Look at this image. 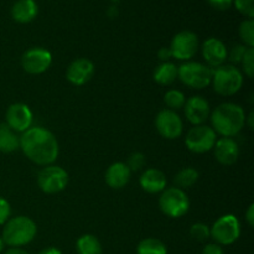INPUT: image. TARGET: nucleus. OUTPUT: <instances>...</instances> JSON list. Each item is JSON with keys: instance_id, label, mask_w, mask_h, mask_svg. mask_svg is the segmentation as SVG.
<instances>
[{"instance_id": "obj_13", "label": "nucleus", "mask_w": 254, "mask_h": 254, "mask_svg": "<svg viewBox=\"0 0 254 254\" xmlns=\"http://www.w3.org/2000/svg\"><path fill=\"white\" fill-rule=\"evenodd\" d=\"M32 112L29 106L24 103H14L6 109L5 113V124L15 133H24L31 128Z\"/></svg>"}, {"instance_id": "obj_12", "label": "nucleus", "mask_w": 254, "mask_h": 254, "mask_svg": "<svg viewBox=\"0 0 254 254\" xmlns=\"http://www.w3.org/2000/svg\"><path fill=\"white\" fill-rule=\"evenodd\" d=\"M155 127L158 133L169 140L178 139L184 130L183 119L171 109H163L159 112L155 118Z\"/></svg>"}, {"instance_id": "obj_25", "label": "nucleus", "mask_w": 254, "mask_h": 254, "mask_svg": "<svg viewBox=\"0 0 254 254\" xmlns=\"http://www.w3.org/2000/svg\"><path fill=\"white\" fill-rule=\"evenodd\" d=\"M136 254H168V248L156 238H145L136 247Z\"/></svg>"}, {"instance_id": "obj_1", "label": "nucleus", "mask_w": 254, "mask_h": 254, "mask_svg": "<svg viewBox=\"0 0 254 254\" xmlns=\"http://www.w3.org/2000/svg\"><path fill=\"white\" fill-rule=\"evenodd\" d=\"M20 149L29 160L40 166L52 165L59 158L56 136L42 127H31L20 136Z\"/></svg>"}, {"instance_id": "obj_34", "label": "nucleus", "mask_w": 254, "mask_h": 254, "mask_svg": "<svg viewBox=\"0 0 254 254\" xmlns=\"http://www.w3.org/2000/svg\"><path fill=\"white\" fill-rule=\"evenodd\" d=\"M208 4L217 10H227L232 6L233 0H207Z\"/></svg>"}, {"instance_id": "obj_24", "label": "nucleus", "mask_w": 254, "mask_h": 254, "mask_svg": "<svg viewBox=\"0 0 254 254\" xmlns=\"http://www.w3.org/2000/svg\"><path fill=\"white\" fill-rule=\"evenodd\" d=\"M198 180V171L193 168H184L179 171L174 178V183H175L176 188L181 189H189L191 186L195 185Z\"/></svg>"}, {"instance_id": "obj_16", "label": "nucleus", "mask_w": 254, "mask_h": 254, "mask_svg": "<svg viewBox=\"0 0 254 254\" xmlns=\"http://www.w3.org/2000/svg\"><path fill=\"white\" fill-rule=\"evenodd\" d=\"M227 47L216 37H210L202 44V56L210 68L222 66L227 60Z\"/></svg>"}, {"instance_id": "obj_6", "label": "nucleus", "mask_w": 254, "mask_h": 254, "mask_svg": "<svg viewBox=\"0 0 254 254\" xmlns=\"http://www.w3.org/2000/svg\"><path fill=\"white\" fill-rule=\"evenodd\" d=\"M159 207L168 217L180 218L189 212L190 200L181 189L169 188L161 192L159 197Z\"/></svg>"}, {"instance_id": "obj_17", "label": "nucleus", "mask_w": 254, "mask_h": 254, "mask_svg": "<svg viewBox=\"0 0 254 254\" xmlns=\"http://www.w3.org/2000/svg\"><path fill=\"white\" fill-rule=\"evenodd\" d=\"M213 154L216 160L222 165H233L240 158V146L232 138L217 139L213 146Z\"/></svg>"}, {"instance_id": "obj_26", "label": "nucleus", "mask_w": 254, "mask_h": 254, "mask_svg": "<svg viewBox=\"0 0 254 254\" xmlns=\"http://www.w3.org/2000/svg\"><path fill=\"white\" fill-rule=\"evenodd\" d=\"M185 102V94L179 89H170L164 96V103L168 106V109H171V111H178V109L184 108Z\"/></svg>"}, {"instance_id": "obj_7", "label": "nucleus", "mask_w": 254, "mask_h": 254, "mask_svg": "<svg viewBox=\"0 0 254 254\" xmlns=\"http://www.w3.org/2000/svg\"><path fill=\"white\" fill-rule=\"evenodd\" d=\"M210 233L217 245H233L241 236V223L235 215H223L215 221Z\"/></svg>"}, {"instance_id": "obj_11", "label": "nucleus", "mask_w": 254, "mask_h": 254, "mask_svg": "<svg viewBox=\"0 0 254 254\" xmlns=\"http://www.w3.org/2000/svg\"><path fill=\"white\" fill-rule=\"evenodd\" d=\"M52 64V55L44 47H32L24 52L21 57V66L30 74H41L50 68Z\"/></svg>"}, {"instance_id": "obj_40", "label": "nucleus", "mask_w": 254, "mask_h": 254, "mask_svg": "<svg viewBox=\"0 0 254 254\" xmlns=\"http://www.w3.org/2000/svg\"><path fill=\"white\" fill-rule=\"evenodd\" d=\"M253 119H254V114L253 112H251L250 116L246 117V123L248 122V127H250V129H253Z\"/></svg>"}, {"instance_id": "obj_30", "label": "nucleus", "mask_w": 254, "mask_h": 254, "mask_svg": "<svg viewBox=\"0 0 254 254\" xmlns=\"http://www.w3.org/2000/svg\"><path fill=\"white\" fill-rule=\"evenodd\" d=\"M145 163V155H144L143 153L136 151V153H133L129 155L128 161H127V166H128L130 171H139L144 168Z\"/></svg>"}, {"instance_id": "obj_19", "label": "nucleus", "mask_w": 254, "mask_h": 254, "mask_svg": "<svg viewBox=\"0 0 254 254\" xmlns=\"http://www.w3.org/2000/svg\"><path fill=\"white\" fill-rule=\"evenodd\" d=\"M166 176L158 169H146L139 179L140 188L148 193L163 192L166 188Z\"/></svg>"}, {"instance_id": "obj_29", "label": "nucleus", "mask_w": 254, "mask_h": 254, "mask_svg": "<svg viewBox=\"0 0 254 254\" xmlns=\"http://www.w3.org/2000/svg\"><path fill=\"white\" fill-rule=\"evenodd\" d=\"M242 68L248 78H253L254 76V47H247L245 55L242 57Z\"/></svg>"}, {"instance_id": "obj_41", "label": "nucleus", "mask_w": 254, "mask_h": 254, "mask_svg": "<svg viewBox=\"0 0 254 254\" xmlns=\"http://www.w3.org/2000/svg\"><path fill=\"white\" fill-rule=\"evenodd\" d=\"M4 242H2V240H1V237H0V253L2 252V250H4Z\"/></svg>"}, {"instance_id": "obj_36", "label": "nucleus", "mask_w": 254, "mask_h": 254, "mask_svg": "<svg viewBox=\"0 0 254 254\" xmlns=\"http://www.w3.org/2000/svg\"><path fill=\"white\" fill-rule=\"evenodd\" d=\"M246 221L250 225V227L254 226V203H251L248 206V210L246 211Z\"/></svg>"}, {"instance_id": "obj_14", "label": "nucleus", "mask_w": 254, "mask_h": 254, "mask_svg": "<svg viewBox=\"0 0 254 254\" xmlns=\"http://www.w3.org/2000/svg\"><path fill=\"white\" fill-rule=\"evenodd\" d=\"M94 74V64L88 59H77L69 64L66 78L73 86H83L91 81Z\"/></svg>"}, {"instance_id": "obj_28", "label": "nucleus", "mask_w": 254, "mask_h": 254, "mask_svg": "<svg viewBox=\"0 0 254 254\" xmlns=\"http://www.w3.org/2000/svg\"><path fill=\"white\" fill-rule=\"evenodd\" d=\"M190 236L198 242H205L211 237L210 227L202 222L193 223L190 228Z\"/></svg>"}, {"instance_id": "obj_2", "label": "nucleus", "mask_w": 254, "mask_h": 254, "mask_svg": "<svg viewBox=\"0 0 254 254\" xmlns=\"http://www.w3.org/2000/svg\"><path fill=\"white\" fill-rule=\"evenodd\" d=\"M246 113L240 104L222 103L211 113V123L216 134L223 138L236 136L246 126Z\"/></svg>"}, {"instance_id": "obj_20", "label": "nucleus", "mask_w": 254, "mask_h": 254, "mask_svg": "<svg viewBox=\"0 0 254 254\" xmlns=\"http://www.w3.org/2000/svg\"><path fill=\"white\" fill-rule=\"evenodd\" d=\"M39 12L35 0H17L11 6V17L20 24L31 22Z\"/></svg>"}, {"instance_id": "obj_5", "label": "nucleus", "mask_w": 254, "mask_h": 254, "mask_svg": "<svg viewBox=\"0 0 254 254\" xmlns=\"http://www.w3.org/2000/svg\"><path fill=\"white\" fill-rule=\"evenodd\" d=\"M213 69L200 62L186 61L178 68V77L185 86L193 89H203L212 81Z\"/></svg>"}, {"instance_id": "obj_18", "label": "nucleus", "mask_w": 254, "mask_h": 254, "mask_svg": "<svg viewBox=\"0 0 254 254\" xmlns=\"http://www.w3.org/2000/svg\"><path fill=\"white\" fill-rule=\"evenodd\" d=\"M130 175L131 171L129 170L127 164L122 163V161H117V163L109 165V168L107 169L106 174H104V180H106V184L109 188L114 189V190H119V189H123L129 183Z\"/></svg>"}, {"instance_id": "obj_8", "label": "nucleus", "mask_w": 254, "mask_h": 254, "mask_svg": "<svg viewBox=\"0 0 254 254\" xmlns=\"http://www.w3.org/2000/svg\"><path fill=\"white\" fill-rule=\"evenodd\" d=\"M37 185L45 193L61 192L68 185V174L57 165L44 166L37 174Z\"/></svg>"}, {"instance_id": "obj_33", "label": "nucleus", "mask_w": 254, "mask_h": 254, "mask_svg": "<svg viewBox=\"0 0 254 254\" xmlns=\"http://www.w3.org/2000/svg\"><path fill=\"white\" fill-rule=\"evenodd\" d=\"M10 215H11L10 203L4 197H0V226L6 223V221L10 218Z\"/></svg>"}, {"instance_id": "obj_15", "label": "nucleus", "mask_w": 254, "mask_h": 254, "mask_svg": "<svg viewBox=\"0 0 254 254\" xmlns=\"http://www.w3.org/2000/svg\"><path fill=\"white\" fill-rule=\"evenodd\" d=\"M185 117L193 126H201L207 121L210 116V104L203 97L193 96L186 99L184 104Z\"/></svg>"}, {"instance_id": "obj_23", "label": "nucleus", "mask_w": 254, "mask_h": 254, "mask_svg": "<svg viewBox=\"0 0 254 254\" xmlns=\"http://www.w3.org/2000/svg\"><path fill=\"white\" fill-rule=\"evenodd\" d=\"M76 250L78 254H102V245L93 235H83L77 240Z\"/></svg>"}, {"instance_id": "obj_38", "label": "nucleus", "mask_w": 254, "mask_h": 254, "mask_svg": "<svg viewBox=\"0 0 254 254\" xmlns=\"http://www.w3.org/2000/svg\"><path fill=\"white\" fill-rule=\"evenodd\" d=\"M37 254H62V252L56 247H49V248H45V250L40 251Z\"/></svg>"}, {"instance_id": "obj_42", "label": "nucleus", "mask_w": 254, "mask_h": 254, "mask_svg": "<svg viewBox=\"0 0 254 254\" xmlns=\"http://www.w3.org/2000/svg\"><path fill=\"white\" fill-rule=\"evenodd\" d=\"M112 1H119V0H112Z\"/></svg>"}, {"instance_id": "obj_4", "label": "nucleus", "mask_w": 254, "mask_h": 254, "mask_svg": "<svg viewBox=\"0 0 254 254\" xmlns=\"http://www.w3.org/2000/svg\"><path fill=\"white\" fill-rule=\"evenodd\" d=\"M211 84L216 93L225 97L233 96L242 88L243 74L233 64H222L213 69Z\"/></svg>"}, {"instance_id": "obj_27", "label": "nucleus", "mask_w": 254, "mask_h": 254, "mask_svg": "<svg viewBox=\"0 0 254 254\" xmlns=\"http://www.w3.org/2000/svg\"><path fill=\"white\" fill-rule=\"evenodd\" d=\"M240 37L243 41V45L247 47H254V20L247 19L241 22L240 29Z\"/></svg>"}, {"instance_id": "obj_9", "label": "nucleus", "mask_w": 254, "mask_h": 254, "mask_svg": "<svg viewBox=\"0 0 254 254\" xmlns=\"http://www.w3.org/2000/svg\"><path fill=\"white\" fill-rule=\"evenodd\" d=\"M217 140V134L208 126H195L186 134V148L195 154H205L212 150Z\"/></svg>"}, {"instance_id": "obj_10", "label": "nucleus", "mask_w": 254, "mask_h": 254, "mask_svg": "<svg viewBox=\"0 0 254 254\" xmlns=\"http://www.w3.org/2000/svg\"><path fill=\"white\" fill-rule=\"evenodd\" d=\"M198 49V37L195 32L184 30L178 32L171 40L169 50L171 52V57H175L180 61H189L195 56Z\"/></svg>"}, {"instance_id": "obj_31", "label": "nucleus", "mask_w": 254, "mask_h": 254, "mask_svg": "<svg viewBox=\"0 0 254 254\" xmlns=\"http://www.w3.org/2000/svg\"><path fill=\"white\" fill-rule=\"evenodd\" d=\"M235 6L242 15L247 16L248 19L254 17V5L253 0H233Z\"/></svg>"}, {"instance_id": "obj_22", "label": "nucleus", "mask_w": 254, "mask_h": 254, "mask_svg": "<svg viewBox=\"0 0 254 254\" xmlns=\"http://www.w3.org/2000/svg\"><path fill=\"white\" fill-rule=\"evenodd\" d=\"M20 148V138L5 123L0 124V153L10 154Z\"/></svg>"}, {"instance_id": "obj_39", "label": "nucleus", "mask_w": 254, "mask_h": 254, "mask_svg": "<svg viewBox=\"0 0 254 254\" xmlns=\"http://www.w3.org/2000/svg\"><path fill=\"white\" fill-rule=\"evenodd\" d=\"M4 254H30V253L26 252V251L21 250V248H10V250H7Z\"/></svg>"}, {"instance_id": "obj_35", "label": "nucleus", "mask_w": 254, "mask_h": 254, "mask_svg": "<svg viewBox=\"0 0 254 254\" xmlns=\"http://www.w3.org/2000/svg\"><path fill=\"white\" fill-rule=\"evenodd\" d=\"M201 254H225V252H223L222 247L217 243H208L205 246Z\"/></svg>"}, {"instance_id": "obj_3", "label": "nucleus", "mask_w": 254, "mask_h": 254, "mask_svg": "<svg viewBox=\"0 0 254 254\" xmlns=\"http://www.w3.org/2000/svg\"><path fill=\"white\" fill-rule=\"evenodd\" d=\"M36 223L26 216L9 218L2 228L1 240L4 245L11 248H19L29 245L36 237Z\"/></svg>"}, {"instance_id": "obj_21", "label": "nucleus", "mask_w": 254, "mask_h": 254, "mask_svg": "<svg viewBox=\"0 0 254 254\" xmlns=\"http://www.w3.org/2000/svg\"><path fill=\"white\" fill-rule=\"evenodd\" d=\"M153 77L156 83L161 86H170L178 78V67L170 61L163 62L156 67Z\"/></svg>"}, {"instance_id": "obj_32", "label": "nucleus", "mask_w": 254, "mask_h": 254, "mask_svg": "<svg viewBox=\"0 0 254 254\" xmlns=\"http://www.w3.org/2000/svg\"><path fill=\"white\" fill-rule=\"evenodd\" d=\"M246 50H247V46L242 44H237L231 49L230 52H227V59L230 60L231 64H241L242 61V57L245 55Z\"/></svg>"}, {"instance_id": "obj_37", "label": "nucleus", "mask_w": 254, "mask_h": 254, "mask_svg": "<svg viewBox=\"0 0 254 254\" xmlns=\"http://www.w3.org/2000/svg\"><path fill=\"white\" fill-rule=\"evenodd\" d=\"M158 57L163 62H168L171 57V52L169 50V47H161L158 52Z\"/></svg>"}]
</instances>
